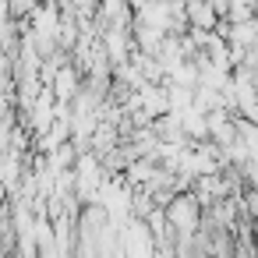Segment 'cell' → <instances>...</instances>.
I'll use <instances>...</instances> for the list:
<instances>
[{
  "instance_id": "7a4b0ae2",
  "label": "cell",
  "mask_w": 258,
  "mask_h": 258,
  "mask_svg": "<svg viewBox=\"0 0 258 258\" xmlns=\"http://www.w3.org/2000/svg\"><path fill=\"white\" fill-rule=\"evenodd\" d=\"M184 22L187 29H202V32H216L219 15L205 4V0H184Z\"/></svg>"
},
{
  "instance_id": "8992f818",
  "label": "cell",
  "mask_w": 258,
  "mask_h": 258,
  "mask_svg": "<svg viewBox=\"0 0 258 258\" xmlns=\"http://www.w3.org/2000/svg\"><path fill=\"white\" fill-rule=\"evenodd\" d=\"M4 195H8V191H4V187H0V205H4Z\"/></svg>"
},
{
  "instance_id": "3957f363",
  "label": "cell",
  "mask_w": 258,
  "mask_h": 258,
  "mask_svg": "<svg viewBox=\"0 0 258 258\" xmlns=\"http://www.w3.org/2000/svg\"><path fill=\"white\" fill-rule=\"evenodd\" d=\"M78 89H82L78 68H68V64H60V68H57V75H53V82H50V92H53V99H57V103H71Z\"/></svg>"
},
{
  "instance_id": "277c9868",
  "label": "cell",
  "mask_w": 258,
  "mask_h": 258,
  "mask_svg": "<svg viewBox=\"0 0 258 258\" xmlns=\"http://www.w3.org/2000/svg\"><path fill=\"white\" fill-rule=\"evenodd\" d=\"M254 18H244V22H230V29H226V46H254Z\"/></svg>"
},
{
  "instance_id": "6da1fadb",
  "label": "cell",
  "mask_w": 258,
  "mask_h": 258,
  "mask_svg": "<svg viewBox=\"0 0 258 258\" xmlns=\"http://www.w3.org/2000/svg\"><path fill=\"white\" fill-rule=\"evenodd\" d=\"M163 219H166V230L177 233L180 244H187V240L202 230V205L195 202L191 191H177V195L163 205Z\"/></svg>"
},
{
  "instance_id": "5b68a950",
  "label": "cell",
  "mask_w": 258,
  "mask_h": 258,
  "mask_svg": "<svg viewBox=\"0 0 258 258\" xmlns=\"http://www.w3.org/2000/svg\"><path fill=\"white\" fill-rule=\"evenodd\" d=\"M127 4H131V11H135V8H142V4H145V0H127Z\"/></svg>"
}]
</instances>
